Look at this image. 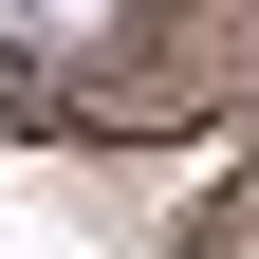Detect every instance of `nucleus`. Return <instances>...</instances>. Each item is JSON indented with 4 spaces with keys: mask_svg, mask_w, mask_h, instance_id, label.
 I'll list each match as a JSON object with an SVG mask.
<instances>
[{
    "mask_svg": "<svg viewBox=\"0 0 259 259\" xmlns=\"http://www.w3.org/2000/svg\"><path fill=\"white\" fill-rule=\"evenodd\" d=\"M37 19H111V0H37Z\"/></svg>",
    "mask_w": 259,
    "mask_h": 259,
    "instance_id": "obj_1",
    "label": "nucleus"
}]
</instances>
